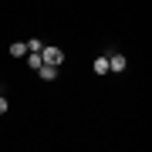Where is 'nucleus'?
Instances as JSON below:
<instances>
[{"mask_svg":"<svg viewBox=\"0 0 152 152\" xmlns=\"http://www.w3.org/2000/svg\"><path fill=\"white\" fill-rule=\"evenodd\" d=\"M61 61H64V51H61V48H44V51H41V64L58 68Z\"/></svg>","mask_w":152,"mask_h":152,"instance_id":"obj_1","label":"nucleus"},{"mask_svg":"<svg viewBox=\"0 0 152 152\" xmlns=\"http://www.w3.org/2000/svg\"><path fill=\"white\" fill-rule=\"evenodd\" d=\"M125 68H129V61H125V54H108V71H118V75H122Z\"/></svg>","mask_w":152,"mask_h":152,"instance_id":"obj_2","label":"nucleus"},{"mask_svg":"<svg viewBox=\"0 0 152 152\" xmlns=\"http://www.w3.org/2000/svg\"><path fill=\"white\" fill-rule=\"evenodd\" d=\"M37 75L44 78V81H54V78H58V68H48V64H41V68H37Z\"/></svg>","mask_w":152,"mask_h":152,"instance_id":"obj_3","label":"nucleus"},{"mask_svg":"<svg viewBox=\"0 0 152 152\" xmlns=\"http://www.w3.org/2000/svg\"><path fill=\"white\" fill-rule=\"evenodd\" d=\"M24 48H27V54H41V51H44V44H41V37H31Z\"/></svg>","mask_w":152,"mask_h":152,"instance_id":"obj_4","label":"nucleus"},{"mask_svg":"<svg viewBox=\"0 0 152 152\" xmlns=\"http://www.w3.org/2000/svg\"><path fill=\"white\" fill-rule=\"evenodd\" d=\"M95 75H108V58H95Z\"/></svg>","mask_w":152,"mask_h":152,"instance_id":"obj_5","label":"nucleus"},{"mask_svg":"<svg viewBox=\"0 0 152 152\" xmlns=\"http://www.w3.org/2000/svg\"><path fill=\"white\" fill-rule=\"evenodd\" d=\"M10 54H14V58H27V48L17 41V44H10Z\"/></svg>","mask_w":152,"mask_h":152,"instance_id":"obj_6","label":"nucleus"},{"mask_svg":"<svg viewBox=\"0 0 152 152\" xmlns=\"http://www.w3.org/2000/svg\"><path fill=\"white\" fill-rule=\"evenodd\" d=\"M27 64H31L34 71H37V68H41V54H27Z\"/></svg>","mask_w":152,"mask_h":152,"instance_id":"obj_7","label":"nucleus"},{"mask_svg":"<svg viewBox=\"0 0 152 152\" xmlns=\"http://www.w3.org/2000/svg\"><path fill=\"white\" fill-rule=\"evenodd\" d=\"M7 108H10V102H7V98H0V115H4Z\"/></svg>","mask_w":152,"mask_h":152,"instance_id":"obj_8","label":"nucleus"}]
</instances>
